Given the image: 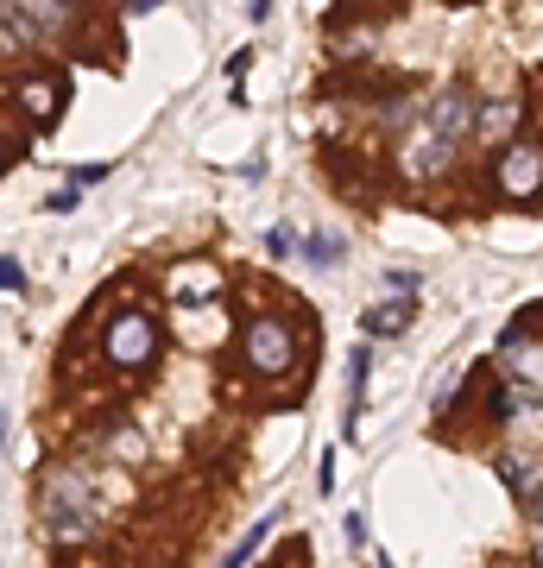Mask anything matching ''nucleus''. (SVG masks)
<instances>
[{
    "label": "nucleus",
    "mask_w": 543,
    "mask_h": 568,
    "mask_svg": "<svg viewBox=\"0 0 543 568\" xmlns=\"http://www.w3.org/2000/svg\"><path fill=\"white\" fill-rule=\"evenodd\" d=\"M102 360L114 373H146L158 360V322L152 310H114L102 329Z\"/></svg>",
    "instance_id": "obj_1"
},
{
    "label": "nucleus",
    "mask_w": 543,
    "mask_h": 568,
    "mask_svg": "<svg viewBox=\"0 0 543 568\" xmlns=\"http://www.w3.org/2000/svg\"><path fill=\"white\" fill-rule=\"evenodd\" d=\"M240 360H247V373L259 379H278L297 367V335L285 316H247V329H240Z\"/></svg>",
    "instance_id": "obj_2"
},
{
    "label": "nucleus",
    "mask_w": 543,
    "mask_h": 568,
    "mask_svg": "<svg viewBox=\"0 0 543 568\" xmlns=\"http://www.w3.org/2000/svg\"><path fill=\"white\" fill-rule=\"evenodd\" d=\"M493 184H499V196L531 202V196L543 190V146H531V139H512V146L493 158Z\"/></svg>",
    "instance_id": "obj_3"
},
{
    "label": "nucleus",
    "mask_w": 543,
    "mask_h": 568,
    "mask_svg": "<svg viewBox=\"0 0 543 568\" xmlns=\"http://www.w3.org/2000/svg\"><path fill=\"white\" fill-rule=\"evenodd\" d=\"M449 158H455V139L417 127V133L405 139V152H398V171H405L411 184H424V177H442V171H449Z\"/></svg>",
    "instance_id": "obj_4"
},
{
    "label": "nucleus",
    "mask_w": 543,
    "mask_h": 568,
    "mask_svg": "<svg viewBox=\"0 0 543 568\" xmlns=\"http://www.w3.org/2000/svg\"><path fill=\"white\" fill-rule=\"evenodd\" d=\"M411 316H417V303H411V297H398V303H373V310H367V335H398V329H411Z\"/></svg>",
    "instance_id": "obj_5"
},
{
    "label": "nucleus",
    "mask_w": 543,
    "mask_h": 568,
    "mask_svg": "<svg viewBox=\"0 0 543 568\" xmlns=\"http://www.w3.org/2000/svg\"><path fill=\"white\" fill-rule=\"evenodd\" d=\"M512 120H518V101H487V114L474 120V133H480V139H499Z\"/></svg>",
    "instance_id": "obj_6"
},
{
    "label": "nucleus",
    "mask_w": 543,
    "mask_h": 568,
    "mask_svg": "<svg viewBox=\"0 0 543 568\" xmlns=\"http://www.w3.org/2000/svg\"><path fill=\"white\" fill-rule=\"evenodd\" d=\"M57 95H64V89H57V76H32V83H26V101H32V114H38V120H51V114H57Z\"/></svg>",
    "instance_id": "obj_7"
},
{
    "label": "nucleus",
    "mask_w": 543,
    "mask_h": 568,
    "mask_svg": "<svg viewBox=\"0 0 543 568\" xmlns=\"http://www.w3.org/2000/svg\"><path fill=\"white\" fill-rule=\"evenodd\" d=\"M304 253H310V266H341V253H348V247H341V234H310Z\"/></svg>",
    "instance_id": "obj_8"
},
{
    "label": "nucleus",
    "mask_w": 543,
    "mask_h": 568,
    "mask_svg": "<svg viewBox=\"0 0 543 568\" xmlns=\"http://www.w3.org/2000/svg\"><path fill=\"white\" fill-rule=\"evenodd\" d=\"M266 531H272V524H253V531H247V537H240L234 550H228V562H221V568H247V556L259 550V543H266Z\"/></svg>",
    "instance_id": "obj_9"
},
{
    "label": "nucleus",
    "mask_w": 543,
    "mask_h": 568,
    "mask_svg": "<svg viewBox=\"0 0 543 568\" xmlns=\"http://www.w3.org/2000/svg\"><path fill=\"white\" fill-rule=\"evenodd\" d=\"M291 247H297V234H291V228H272V234H266V253H272V259H285Z\"/></svg>",
    "instance_id": "obj_10"
},
{
    "label": "nucleus",
    "mask_w": 543,
    "mask_h": 568,
    "mask_svg": "<svg viewBox=\"0 0 543 568\" xmlns=\"http://www.w3.org/2000/svg\"><path fill=\"white\" fill-rule=\"evenodd\" d=\"M537 518H543V499H537Z\"/></svg>",
    "instance_id": "obj_11"
}]
</instances>
